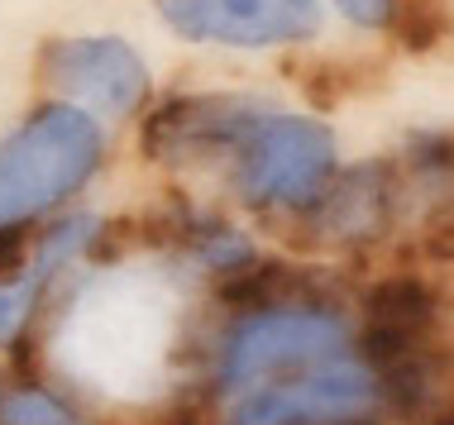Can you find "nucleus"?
<instances>
[{
	"label": "nucleus",
	"mask_w": 454,
	"mask_h": 425,
	"mask_svg": "<svg viewBox=\"0 0 454 425\" xmlns=\"http://www.w3.org/2000/svg\"><path fill=\"white\" fill-rule=\"evenodd\" d=\"M0 421L5 425H82L67 406H58L43 392H10L0 402Z\"/></svg>",
	"instance_id": "obj_9"
},
{
	"label": "nucleus",
	"mask_w": 454,
	"mask_h": 425,
	"mask_svg": "<svg viewBox=\"0 0 454 425\" xmlns=\"http://www.w3.org/2000/svg\"><path fill=\"white\" fill-rule=\"evenodd\" d=\"M345 354V325L321 311H273L244 321L225 344V378L230 392L259 387L273 373H297L306 363H335Z\"/></svg>",
	"instance_id": "obj_3"
},
{
	"label": "nucleus",
	"mask_w": 454,
	"mask_h": 425,
	"mask_svg": "<svg viewBox=\"0 0 454 425\" xmlns=\"http://www.w3.org/2000/svg\"><path fill=\"white\" fill-rule=\"evenodd\" d=\"M340 10L354 19V24H368V29H378V24L392 19V10H397V0H335Z\"/></svg>",
	"instance_id": "obj_11"
},
{
	"label": "nucleus",
	"mask_w": 454,
	"mask_h": 425,
	"mask_svg": "<svg viewBox=\"0 0 454 425\" xmlns=\"http://www.w3.org/2000/svg\"><path fill=\"white\" fill-rule=\"evenodd\" d=\"M48 72L82 111L129 115L149 91L139 53L120 39H67L48 53Z\"/></svg>",
	"instance_id": "obj_6"
},
{
	"label": "nucleus",
	"mask_w": 454,
	"mask_h": 425,
	"mask_svg": "<svg viewBox=\"0 0 454 425\" xmlns=\"http://www.w3.org/2000/svg\"><path fill=\"white\" fill-rule=\"evenodd\" d=\"M43 277H48V273L34 268L29 277L0 287V344H5V339H15V330L24 325V315H29V306H34V297H39V282H43Z\"/></svg>",
	"instance_id": "obj_10"
},
{
	"label": "nucleus",
	"mask_w": 454,
	"mask_h": 425,
	"mask_svg": "<svg viewBox=\"0 0 454 425\" xmlns=\"http://www.w3.org/2000/svg\"><path fill=\"white\" fill-rule=\"evenodd\" d=\"M239 187L254 205H311L335 167V139L301 115H254L239 139Z\"/></svg>",
	"instance_id": "obj_2"
},
{
	"label": "nucleus",
	"mask_w": 454,
	"mask_h": 425,
	"mask_svg": "<svg viewBox=\"0 0 454 425\" xmlns=\"http://www.w3.org/2000/svg\"><path fill=\"white\" fill-rule=\"evenodd\" d=\"M435 425H454V406H450V411H445V416H440Z\"/></svg>",
	"instance_id": "obj_12"
},
{
	"label": "nucleus",
	"mask_w": 454,
	"mask_h": 425,
	"mask_svg": "<svg viewBox=\"0 0 454 425\" xmlns=\"http://www.w3.org/2000/svg\"><path fill=\"white\" fill-rule=\"evenodd\" d=\"M378 382L359 363H321L297 382H268L249 387V397L235 406L230 425H335L354 421L373 406Z\"/></svg>",
	"instance_id": "obj_5"
},
{
	"label": "nucleus",
	"mask_w": 454,
	"mask_h": 425,
	"mask_svg": "<svg viewBox=\"0 0 454 425\" xmlns=\"http://www.w3.org/2000/svg\"><path fill=\"white\" fill-rule=\"evenodd\" d=\"M330 225L340 229V235H368V229L383 225L387 215V187L378 182V167H364V173H354L345 187L335 191V201H330Z\"/></svg>",
	"instance_id": "obj_8"
},
{
	"label": "nucleus",
	"mask_w": 454,
	"mask_h": 425,
	"mask_svg": "<svg viewBox=\"0 0 454 425\" xmlns=\"http://www.w3.org/2000/svg\"><path fill=\"white\" fill-rule=\"evenodd\" d=\"M101 163V129L82 105H48L0 143V229L58 205Z\"/></svg>",
	"instance_id": "obj_1"
},
{
	"label": "nucleus",
	"mask_w": 454,
	"mask_h": 425,
	"mask_svg": "<svg viewBox=\"0 0 454 425\" xmlns=\"http://www.w3.org/2000/svg\"><path fill=\"white\" fill-rule=\"evenodd\" d=\"M435 315V301L416 277H392L368 297V330L378 335H402V339H416L431 325Z\"/></svg>",
	"instance_id": "obj_7"
},
{
	"label": "nucleus",
	"mask_w": 454,
	"mask_h": 425,
	"mask_svg": "<svg viewBox=\"0 0 454 425\" xmlns=\"http://www.w3.org/2000/svg\"><path fill=\"white\" fill-rule=\"evenodd\" d=\"M163 19L192 43L273 48L321 29V0H158Z\"/></svg>",
	"instance_id": "obj_4"
}]
</instances>
